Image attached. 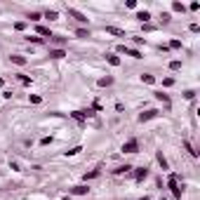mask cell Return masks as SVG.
<instances>
[{
	"mask_svg": "<svg viewBox=\"0 0 200 200\" xmlns=\"http://www.w3.org/2000/svg\"><path fill=\"white\" fill-rule=\"evenodd\" d=\"M36 31H38V36H47V38H52V31H50L47 26H38Z\"/></svg>",
	"mask_w": 200,
	"mask_h": 200,
	"instance_id": "10",
	"label": "cell"
},
{
	"mask_svg": "<svg viewBox=\"0 0 200 200\" xmlns=\"http://www.w3.org/2000/svg\"><path fill=\"white\" fill-rule=\"evenodd\" d=\"M129 170H132L129 165H122V167H116L113 172H116V174H125V172H129Z\"/></svg>",
	"mask_w": 200,
	"mask_h": 200,
	"instance_id": "19",
	"label": "cell"
},
{
	"mask_svg": "<svg viewBox=\"0 0 200 200\" xmlns=\"http://www.w3.org/2000/svg\"><path fill=\"white\" fill-rule=\"evenodd\" d=\"M19 80L24 82V85H31V78H28V75H19Z\"/></svg>",
	"mask_w": 200,
	"mask_h": 200,
	"instance_id": "30",
	"label": "cell"
},
{
	"mask_svg": "<svg viewBox=\"0 0 200 200\" xmlns=\"http://www.w3.org/2000/svg\"><path fill=\"white\" fill-rule=\"evenodd\" d=\"M71 116H73V118H75V120H78L80 125H85V113H82V111H73Z\"/></svg>",
	"mask_w": 200,
	"mask_h": 200,
	"instance_id": "11",
	"label": "cell"
},
{
	"mask_svg": "<svg viewBox=\"0 0 200 200\" xmlns=\"http://www.w3.org/2000/svg\"><path fill=\"white\" fill-rule=\"evenodd\" d=\"M43 101V97H38V94H31V104H40Z\"/></svg>",
	"mask_w": 200,
	"mask_h": 200,
	"instance_id": "29",
	"label": "cell"
},
{
	"mask_svg": "<svg viewBox=\"0 0 200 200\" xmlns=\"http://www.w3.org/2000/svg\"><path fill=\"white\" fill-rule=\"evenodd\" d=\"M141 82H146V85H153V82H155V78L151 75V73H144V75H141Z\"/></svg>",
	"mask_w": 200,
	"mask_h": 200,
	"instance_id": "15",
	"label": "cell"
},
{
	"mask_svg": "<svg viewBox=\"0 0 200 200\" xmlns=\"http://www.w3.org/2000/svg\"><path fill=\"white\" fill-rule=\"evenodd\" d=\"M94 177H99V170H92L90 174H85V181H87V179H94Z\"/></svg>",
	"mask_w": 200,
	"mask_h": 200,
	"instance_id": "25",
	"label": "cell"
},
{
	"mask_svg": "<svg viewBox=\"0 0 200 200\" xmlns=\"http://www.w3.org/2000/svg\"><path fill=\"white\" fill-rule=\"evenodd\" d=\"M125 5H127L129 9H134V7H136V0H127V2H125Z\"/></svg>",
	"mask_w": 200,
	"mask_h": 200,
	"instance_id": "34",
	"label": "cell"
},
{
	"mask_svg": "<svg viewBox=\"0 0 200 200\" xmlns=\"http://www.w3.org/2000/svg\"><path fill=\"white\" fill-rule=\"evenodd\" d=\"M163 85H165V87H170V85H174V80H172V78H165Z\"/></svg>",
	"mask_w": 200,
	"mask_h": 200,
	"instance_id": "35",
	"label": "cell"
},
{
	"mask_svg": "<svg viewBox=\"0 0 200 200\" xmlns=\"http://www.w3.org/2000/svg\"><path fill=\"white\" fill-rule=\"evenodd\" d=\"M50 141H52V136H43V139H40V144H43V146H47Z\"/></svg>",
	"mask_w": 200,
	"mask_h": 200,
	"instance_id": "33",
	"label": "cell"
},
{
	"mask_svg": "<svg viewBox=\"0 0 200 200\" xmlns=\"http://www.w3.org/2000/svg\"><path fill=\"white\" fill-rule=\"evenodd\" d=\"M68 191H71L73 195H87V191H90V188H87L85 184H80V186H73V188H68Z\"/></svg>",
	"mask_w": 200,
	"mask_h": 200,
	"instance_id": "5",
	"label": "cell"
},
{
	"mask_svg": "<svg viewBox=\"0 0 200 200\" xmlns=\"http://www.w3.org/2000/svg\"><path fill=\"white\" fill-rule=\"evenodd\" d=\"M136 19H139V21H148V19H151V14H148V12H136Z\"/></svg>",
	"mask_w": 200,
	"mask_h": 200,
	"instance_id": "17",
	"label": "cell"
},
{
	"mask_svg": "<svg viewBox=\"0 0 200 200\" xmlns=\"http://www.w3.org/2000/svg\"><path fill=\"white\" fill-rule=\"evenodd\" d=\"M106 61H109L111 66H120V57L118 54H106Z\"/></svg>",
	"mask_w": 200,
	"mask_h": 200,
	"instance_id": "9",
	"label": "cell"
},
{
	"mask_svg": "<svg viewBox=\"0 0 200 200\" xmlns=\"http://www.w3.org/2000/svg\"><path fill=\"white\" fill-rule=\"evenodd\" d=\"M167 186H170V191H172V195L177 200L181 198V188H179V177H177V174H170V177H167Z\"/></svg>",
	"mask_w": 200,
	"mask_h": 200,
	"instance_id": "1",
	"label": "cell"
},
{
	"mask_svg": "<svg viewBox=\"0 0 200 200\" xmlns=\"http://www.w3.org/2000/svg\"><path fill=\"white\" fill-rule=\"evenodd\" d=\"M134 177H136V181H144L146 177H148V170H146V167H139V170H136V174H134Z\"/></svg>",
	"mask_w": 200,
	"mask_h": 200,
	"instance_id": "7",
	"label": "cell"
},
{
	"mask_svg": "<svg viewBox=\"0 0 200 200\" xmlns=\"http://www.w3.org/2000/svg\"><path fill=\"white\" fill-rule=\"evenodd\" d=\"M75 36H78V38H90V31H85V28H78V31H75Z\"/></svg>",
	"mask_w": 200,
	"mask_h": 200,
	"instance_id": "21",
	"label": "cell"
},
{
	"mask_svg": "<svg viewBox=\"0 0 200 200\" xmlns=\"http://www.w3.org/2000/svg\"><path fill=\"white\" fill-rule=\"evenodd\" d=\"M111 82H113V78H111V75H106V78H99V85H101V87H106V85H111Z\"/></svg>",
	"mask_w": 200,
	"mask_h": 200,
	"instance_id": "20",
	"label": "cell"
},
{
	"mask_svg": "<svg viewBox=\"0 0 200 200\" xmlns=\"http://www.w3.org/2000/svg\"><path fill=\"white\" fill-rule=\"evenodd\" d=\"M141 200H151V198H148V195H144V198H141Z\"/></svg>",
	"mask_w": 200,
	"mask_h": 200,
	"instance_id": "36",
	"label": "cell"
},
{
	"mask_svg": "<svg viewBox=\"0 0 200 200\" xmlns=\"http://www.w3.org/2000/svg\"><path fill=\"white\" fill-rule=\"evenodd\" d=\"M106 33H113V36H125V31H120L116 26H106Z\"/></svg>",
	"mask_w": 200,
	"mask_h": 200,
	"instance_id": "14",
	"label": "cell"
},
{
	"mask_svg": "<svg viewBox=\"0 0 200 200\" xmlns=\"http://www.w3.org/2000/svg\"><path fill=\"white\" fill-rule=\"evenodd\" d=\"M184 148H186V151H188V153H191L193 158H198V151H195V148H193V146L188 144V141H184Z\"/></svg>",
	"mask_w": 200,
	"mask_h": 200,
	"instance_id": "16",
	"label": "cell"
},
{
	"mask_svg": "<svg viewBox=\"0 0 200 200\" xmlns=\"http://www.w3.org/2000/svg\"><path fill=\"white\" fill-rule=\"evenodd\" d=\"M170 47H172V50H179V47H181V40H172V43H170Z\"/></svg>",
	"mask_w": 200,
	"mask_h": 200,
	"instance_id": "28",
	"label": "cell"
},
{
	"mask_svg": "<svg viewBox=\"0 0 200 200\" xmlns=\"http://www.w3.org/2000/svg\"><path fill=\"white\" fill-rule=\"evenodd\" d=\"M28 19H31V21H38V19H40V12H31V14H28Z\"/></svg>",
	"mask_w": 200,
	"mask_h": 200,
	"instance_id": "27",
	"label": "cell"
},
{
	"mask_svg": "<svg viewBox=\"0 0 200 200\" xmlns=\"http://www.w3.org/2000/svg\"><path fill=\"white\" fill-rule=\"evenodd\" d=\"M158 163H160V167H163V170H167V167H170V165H167V158L163 155V151H158Z\"/></svg>",
	"mask_w": 200,
	"mask_h": 200,
	"instance_id": "12",
	"label": "cell"
},
{
	"mask_svg": "<svg viewBox=\"0 0 200 200\" xmlns=\"http://www.w3.org/2000/svg\"><path fill=\"white\" fill-rule=\"evenodd\" d=\"M122 151H125V153H136V151H139V141H136V139L125 141V144H122Z\"/></svg>",
	"mask_w": 200,
	"mask_h": 200,
	"instance_id": "2",
	"label": "cell"
},
{
	"mask_svg": "<svg viewBox=\"0 0 200 200\" xmlns=\"http://www.w3.org/2000/svg\"><path fill=\"white\" fill-rule=\"evenodd\" d=\"M172 9H174V12H184V5H181V2H177V0H174V2H172Z\"/></svg>",
	"mask_w": 200,
	"mask_h": 200,
	"instance_id": "24",
	"label": "cell"
},
{
	"mask_svg": "<svg viewBox=\"0 0 200 200\" xmlns=\"http://www.w3.org/2000/svg\"><path fill=\"white\" fill-rule=\"evenodd\" d=\"M66 12H68V17H73V19H78V21H80V24H85V21H87V17H85V14H82V12H78V9H73V7H68V9H66Z\"/></svg>",
	"mask_w": 200,
	"mask_h": 200,
	"instance_id": "3",
	"label": "cell"
},
{
	"mask_svg": "<svg viewBox=\"0 0 200 200\" xmlns=\"http://www.w3.org/2000/svg\"><path fill=\"white\" fill-rule=\"evenodd\" d=\"M118 52H125V54L134 57V59H141V52H139V50H129V47H125V45H120V47H118Z\"/></svg>",
	"mask_w": 200,
	"mask_h": 200,
	"instance_id": "4",
	"label": "cell"
},
{
	"mask_svg": "<svg viewBox=\"0 0 200 200\" xmlns=\"http://www.w3.org/2000/svg\"><path fill=\"white\" fill-rule=\"evenodd\" d=\"M170 68H172V71H179V68H181V61H177V59L170 61Z\"/></svg>",
	"mask_w": 200,
	"mask_h": 200,
	"instance_id": "22",
	"label": "cell"
},
{
	"mask_svg": "<svg viewBox=\"0 0 200 200\" xmlns=\"http://www.w3.org/2000/svg\"><path fill=\"white\" fill-rule=\"evenodd\" d=\"M82 151V146H75V148H71V151H66V155H78Z\"/></svg>",
	"mask_w": 200,
	"mask_h": 200,
	"instance_id": "23",
	"label": "cell"
},
{
	"mask_svg": "<svg viewBox=\"0 0 200 200\" xmlns=\"http://www.w3.org/2000/svg\"><path fill=\"white\" fill-rule=\"evenodd\" d=\"M9 59H12L17 66H26V57H21V54H12Z\"/></svg>",
	"mask_w": 200,
	"mask_h": 200,
	"instance_id": "8",
	"label": "cell"
},
{
	"mask_svg": "<svg viewBox=\"0 0 200 200\" xmlns=\"http://www.w3.org/2000/svg\"><path fill=\"white\" fill-rule=\"evenodd\" d=\"M184 97H186V99H193V97H195V92L188 90V92H184Z\"/></svg>",
	"mask_w": 200,
	"mask_h": 200,
	"instance_id": "32",
	"label": "cell"
},
{
	"mask_svg": "<svg viewBox=\"0 0 200 200\" xmlns=\"http://www.w3.org/2000/svg\"><path fill=\"white\" fill-rule=\"evenodd\" d=\"M155 116H158V111H146V113H141V116H139V122H146V120L155 118Z\"/></svg>",
	"mask_w": 200,
	"mask_h": 200,
	"instance_id": "6",
	"label": "cell"
},
{
	"mask_svg": "<svg viewBox=\"0 0 200 200\" xmlns=\"http://www.w3.org/2000/svg\"><path fill=\"white\" fill-rule=\"evenodd\" d=\"M45 17L50 19V21H54V19H59V14H57L54 9H47V12H45Z\"/></svg>",
	"mask_w": 200,
	"mask_h": 200,
	"instance_id": "18",
	"label": "cell"
},
{
	"mask_svg": "<svg viewBox=\"0 0 200 200\" xmlns=\"http://www.w3.org/2000/svg\"><path fill=\"white\" fill-rule=\"evenodd\" d=\"M0 87H2V78H0Z\"/></svg>",
	"mask_w": 200,
	"mask_h": 200,
	"instance_id": "37",
	"label": "cell"
},
{
	"mask_svg": "<svg viewBox=\"0 0 200 200\" xmlns=\"http://www.w3.org/2000/svg\"><path fill=\"white\" fill-rule=\"evenodd\" d=\"M50 57H52V59H64L66 52H64V50H52V52H50Z\"/></svg>",
	"mask_w": 200,
	"mask_h": 200,
	"instance_id": "13",
	"label": "cell"
},
{
	"mask_svg": "<svg viewBox=\"0 0 200 200\" xmlns=\"http://www.w3.org/2000/svg\"><path fill=\"white\" fill-rule=\"evenodd\" d=\"M14 28H17V31H24V28H26V24H24V21H17V24H14Z\"/></svg>",
	"mask_w": 200,
	"mask_h": 200,
	"instance_id": "31",
	"label": "cell"
},
{
	"mask_svg": "<svg viewBox=\"0 0 200 200\" xmlns=\"http://www.w3.org/2000/svg\"><path fill=\"white\" fill-rule=\"evenodd\" d=\"M155 99H160V101H170V99H167V94H163V92H155Z\"/></svg>",
	"mask_w": 200,
	"mask_h": 200,
	"instance_id": "26",
	"label": "cell"
}]
</instances>
